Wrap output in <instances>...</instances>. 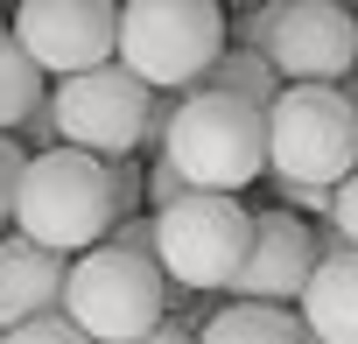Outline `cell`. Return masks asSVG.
Here are the masks:
<instances>
[{"label": "cell", "instance_id": "cell-1", "mask_svg": "<svg viewBox=\"0 0 358 344\" xmlns=\"http://www.w3.org/2000/svg\"><path fill=\"white\" fill-rule=\"evenodd\" d=\"M190 295H197V288L169 281L162 260L99 239V246L71 253V267H64V302H57V309H64L92 344H127V337L155 330L162 316H183Z\"/></svg>", "mask_w": 358, "mask_h": 344}, {"label": "cell", "instance_id": "cell-2", "mask_svg": "<svg viewBox=\"0 0 358 344\" xmlns=\"http://www.w3.org/2000/svg\"><path fill=\"white\" fill-rule=\"evenodd\" d=\"M162 155L183 169L190 190H225V197H239L246 183L267 176V106L232 99V92H211V85L176 92Z\"/></svg>", "mask_w": 358, "mask_h": 344}, {"label": "cell", "instance_id": "cell-3", "mask_svg": "<svg viewBox=\"0 0 358 344\" xmlns=\"http://www.w3.org/2000/svg\"><path fill=\"white\" fill-rule=\"evenodd\" d=\"M120 225L113 211V162L85 148H43L22 169V197H15V232H29L50 253H85Z\"/></svg>", "mask_w": 358, "mask_h": 344}, {"label": "cell", "instance_id": "cell-4", "mask_svg": "<svg viewBox=\"0 0 358 344\" xmlns=\"http://www.w3.org/2000/svg\"><path fill=\"white\" fill-rule=\"evenodd\" d=\"M225 43L232 29L218 0H120L113 64H127L148 92H197Z\"/></svg>", "mask_w": 358, "mask_h": 344}, {"label": "cell", "instance_id": "cell-5", "mask_svg": "<svg viewBox=\"0 0 358 344\" xmlns=\"http://www.w3.org/2000/svg\"><path fill=\"white\" fill-rule=\"evenodd\" d=\"M358 169V106L344 85H281L267 106V176L337 190Z\"/></svg>", "mask_w": 358, "mask_h": 344}, {"label": "cell", "instance_id": "cell-6", "mask_svg": "<svg viewBox=\"0 0 358 344\" xmlns=\"http://www.w3.org/2000/svg\"><path fill=\"white\" fill-rule=\"evenodd\" d=\"M246 246H253V211L225 190H183L169 211H155V260L183 288L225 295Z\"/></svg>", "mask_w": 358, "mask_h": 344}, {"label": "cell", "instance_id": "cell-7", "mask_svg": "<svg viewBox=\"0 0 358 344\" xmlns=\"http://www.w3.org/2000/svg\"><path fill=\"white\" fill-rule=\"evenodd\" d=\"M148 113H155V92L127 71V64H92V71H71L57 78L50 92V120H57V141L64 148H85V155H134L148 141Z\"/></svg>", "mask_w": 358, "mask_h": 344}, {"label": "cell", "instance_id": "cell-8", "mask_svg": "<svg viewBox=\"0 0 358 344\" xmlns=\"http://www.w3.org/2000/svg\"><path fill=\"white\" fill-rule=\"evenodd\" d=\"M15 43L43 78H71L92 64H113L120 43V0H22L15 8Z\"/></svg>", "mask_w": 358, "mask_h": 344}, {"label": "cell", "instance_id": "cell-9", "mask_svg": "<svg viewBox=\"0 0 358 344\" xmlns=\"http://www.w3.org/2000/svg\"><path fill=\"white\" fill-rule=\"evenodd\" d=\"M260 57L281 71V85H344L358 64V22L337 0H288Z\"/></svg>", "mask_w": 358, "mask_h": 344}, {"label": "cell", "instance_id": "cell-10", "mask_svg": "<svg viewBox=\"0 0 358 344\" xmlns=\"http://www.w3.org/2000/svg\"><path fill=\"white\" fill-rule=\"evenodd\" d=\"M316 274V239H309V218L295 211H260L253 218V246L239 260V274L225 281L232 302H288L302 295V281Z\"/></svg>", "mask_w": 358, "mask_h": 344}, {"label": "cell", "instance_id": "cell-11", "mask_svg": "<svg viewBox=\"0 0 358 344\" xmlns=\"http://www.w3.org/2000/svg\"><path fill=\"white\" fill-rule=\"evenodd\" d=\"M64 253L36 246L29 232H0V330H15L29 316H50L64 302Z\"/></svg>", "mask_w": 358, "mask_h": 344}, {"label": "cell", "instance_id": "cell-12", "mask_svg": "<svg viewBox=\"0 0 358 344\" xmlns=\"http://www.w3.org/2000/svg\"><path fill=\"white\" fill-rule=\"evenodd\" d=\"M295 316H302V330L323 337V344H358V246L316 260V274H309L302 295H295Z\"/></svg>", "mask_w": 358, "mask_h": 344}, {"label": "cell", "instance_id": "cell-13", "mask_svg": "<svg viewBox=\"0 0 358 344\" xmlns=\"http://www.w3.org/2000/svg\"><path fill=\"white\" fill-rule=\"evenodd\" d=\"M197 344H302V316L288 302H218L197 323Z\"/></svg>", "mask_w": 358, "mask_h": 344}, {"label": "cell", "instance_id": "cell-14", "mask_svg": "<svg viewBox=\"0 0 358 344\" xmlns=\"http://www.w3.org/2000/svg\"><path fill=\"white\" fill-rule=\"evenodd\" d=\"M43 71L29 64V50L15 43V29H0V134H22V120L43 106Z\"/></svg>", "mask_w": 358, "mask_h": 344}, {"label": "cell", "instance_id": "cell-15", "mask_svg": "<svg viewBox=\"0 0 358 344\" xmlns=\"http://www.w3.org/2000/svg\"><path fill=\"white\" fill-rule=\"evenodd\" d=\"M204 85H211V92H232V99H253V106H274V99H281V71H274L260 50H239V43L218 50V64L204 71Z\"/></svg>", "mask_w": 358, "mask_h": 344}, {"label": "cell", "instance_id": "cell-16", "mask_svg": "<svg viewBox=\"0 0 358 344\" xmlns=\"http://www.w3.org/2000/svg\"><path fill=\"white\" fill-rule=\"evenodd\" d=\"M0 344H92L64 309H50V316H29V323H15V330H0Z\"/></svg>", "mask_w": 358, "mask_h": 344}, {"label": "cell", "instance_id": "cell-17", "mask_svg": "<svg viewBox=\"0 0 358 344\" xmlns=\"http://www.w3.org/2000/svg\"><path fill=\"white\" fill-rule=\"evenodd\" d=\"M22 169H29V148H22V134H0V225H15V197H22Z\"/></svg>", "mask_w": 358, "mask_h": 344}, {"label": "cell", "instance_id": "cell-18", "mask_svg": "<svg viewBox=\"0 0 358 344\" xmlns=\"http://www.w3.org/2000/svg\"><path fill=\"white\" fill-rule=\"evenodd\" d=\"M274 197H281V211H295V218H330V190H316V183H288V176H274Z\"/></svg>", "mask_w": 358, "mask_h": 344}, {"label": "cell", "instance_id": "cell-19", "mask_svg": "<svg viewBox=\"0 0 358 344\" xmlns=\"http://www.w3.org/2000/svg\"><path fill=\"white\" fill-rule=\"evenodd\" d=\"M183 190H190V183H183V169H176L169 155H155V162H148V204H155V211H169Z\"/></svg>", "mask_w": 358, "mask_h": 344}, {"label": "cell", "instance_id": "cell-20", "mask_svg": "<svg viewBox=\"0 0 358 344\" xmlns=\"http://www.w3.org/2000/svg\"><path fill=\"white\" fill-rule=\"evenodd\" d=\"M330 225H337V232L358 246V169H351V176L330 190Z\"/></svg>", "mask_w": 358, "mask_h": 344}, {"label": "cell", "instance_id": "cell-21", "mask_svg": "<svg viewBox=\"0 0 358 344\" xmlns=\"http://www.w3.org/2000/svg\"><path fill=\"white\" fill-rule=\"evenodd\" d=\"M106 239H113V246H127V253H148V260H155V218H120Z\"/></svg>", "mask_w": 358, "mask_h": 344}, {"label": "cell", "instance_id": "cell-22", "mask_svg": "<svg viewBox=\"0 0 358 344\" xmlns=\"http://www.w3.org/2000/svg\"><path fill=\"white\" fill-rule=\"evenodd\" d=\"M127 344H197V323H190V316H162L155 330H141V337H127Z\"/></svg>", "mask_w": 358, "mask_h": 344}, {"label": "cell", "instance_id": "cell-23", "mask_svg": "<svg viewBox=\"0 0 358 344\" xmlns=\"http://www.w3.org/2000/svg\"><path fill=\"white\" fill-rule=\"evenodd\" d=\"M22 134H29V141H22L29 155H43V148H57V120H50V99H43V106H36L29 120H22Z\"/></svg>", "mask_w": 358, "mask_h": 344}, {"label": "cell", "instance_id": "cell-24", "mask_svg": "<svg viewBox=\"0 0 358 344\" xmlns=\"http://www.w3.org/2000/svg\"><path fill=\"white\" fill-rule=\"evenodd\" d=\"M344 99H351V106H358V64H351V71H344Z\"/></svg>", "mask_w": 358, "mask_h": 344}, {"label": "cell", "instance_id": "cell-25", "mask_svg": "<svg viewBox=\"0 0 358 344\" xmlns=\"http://www.w3.org/2000/svg\"><path fill=\"white\" fill-rule=\"evenodd\" d=\"M218 8H253V0H218Z\"/></svg>", "mask_w": 358, "mask_h": 344}, {"label": "cell", "instance_id": "cell-26", "mask_svg": "<svg viewBox=\"0 0 358 344\" xmlns=\"http://www.w3.org/2000/svg\"><path fill=\"white\" fill-rule=\"evenodd\" d=\"M337 8H351V0H337Z\"/></svg>", "mask_w": 358, "mask_h": 344}]
</instances>
